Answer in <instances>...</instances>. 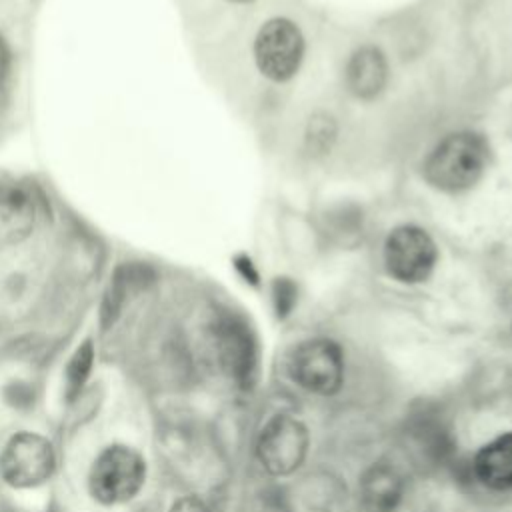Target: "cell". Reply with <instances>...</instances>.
<instances>
[{
	"mask_svg": "<svg viewBox=\"0 0 512 512\" xmlns=\"http://www.w3.org/2000/svg\"><path fill=\"white\" fill-rule=\"evenodd\" d=\"M304 56V36L288 18H270L254 38V62L262 76L272 82L290 80Z\"/></svg>",
	"mask_w": 512,
	"mask_h": 512,
	"instance_id": "5",
	"label": "cell"
},
{
	"mask_svg": "<svg viewBox=\"0 0 512 512\" xmlns=\"http://www.w3.org/2000/svg\"><path fill=\"white\" fill-rule=\"evenodd\" d=\"M490 148L480 134L452 132L444 136L422 164L424 180L448 194L472 188L488 168Z\"/></svg>",
	"mask_w": 512,
	"mask_h": 512,
	"instance_id": "1",
	"label": "cell"
},
{
	"mask_svg": "<svg viewBox=\"0 0 512 512\" xmlns=\"http://www.w3.org/2000/svg\"><path fill=\"white\" fill-rule=\"evenodd\" d=\"M290 376L306 392L334 396L344 384V354L330 338L300 342L290 356Z\"/></svg>",
	"mask_w": 512,
	"mask_h": 512,
	"instance_id": "4",
	"label": "cell"
},
{
	"mask_svg": "<svg viewBox=\"0 0 512 512\" xmlns=\"http://www.w3.org/2000/svg\"><path fill=\"white\" fill-rule=\"evenodd\" d=\"M346 88L360 100L376 98L388 80V62L380 48L362 46L352 52L344 70Z\"/></svg>",
	"mask_w": 512,
	"mask_h": 512,
	"instance_id": "9",
	"label": "cell"
},
{
	"mask_svg": "<svg viewBox=\"0 0 512 512\" xmlns=\"http://www.w3.org/2000/svg\"><path fill=\"white\" fill-rule=\"evenodd\" d=\"M146 274H148V268L138 266V264H122L114 270L110 284L106 288L104 300H102V310H100L104 326H110L118 318V314L124 306V300L128 296V290L134 284L144 282Z\"/></svg>",
	"mask_w": 512,
	"mask_h": 512,
	"instance_id": "13",
	"label": "cell"
},
{
	"mask_svg": "<svg viewBox=\"0 0 512 512\" xmlns=\"http://www.w3.org/2000/svg\"><path fill=\"white\" fill-rule=\"evenodd\" d=\"M168 512H210V510H208V506H206V502H204L202 498L190 494V496L178 498V500L170 506Z\"/></svg>",
	"mask_w": 512,
	"mask_h": 512,
	"instance_id": "17",
	"label": "cell"
},
{
	"mask_svg": "<svg viewBox=\"0 0 512 512\" xmlns=\"http://www.w3.org/2000/svg\"><path fill=\"white\" fill-rule=\"evenodd\" d=\"M472 472L490 490H512V432H504L484 444L472 460Z\"/></svg>",
	"mask_w": 512,
	"mask_h": 512,
	"instance_id": "10",
	"label": "cell"
},
{
	"mask_svg": "<svg viewBox=\"0 0 512 512\" xmlns=\"http://www.w3.org/2000/svg\"><path fill=\"white\" fill-rule=\"evenodd\" d=\"M214 348L222 370L240 386L258 378V342L250 326L236 316H224L214 328Z\"/></svg>",
	"mask_w": 512,
	"mask_h": 512,
	"instance_id": "8",
	"label": "cell"
},
{
	"mask_svg": "<svg viewBox=\"0 0 512 512\" xmlns=\"http://www.w3.org/2000/svg\"><path fill=\"white\" fill-rule=\"evenodd\" d=\"M228 2H234V4H248V2H254V0H228Z\"/></svg>",
	"mask_w": 512,
	"mask_h": 512,
	"instance_id": "19",
	"label": "cell"
},
{
	"mask_svg": "<svg viewBox=\"0 0 512 512\" xmlns=\"http://www.w3.org/2000/svg\"><path fill=\"white\" fill-rule=\"evenodd\" d=\"M404 496V480L390 464L370 466L360 480V498L370 512H394Z\"/></svg>",
	"mask_w": 512,
	"mask_h": 512,
	"instance_id": "11",
	"label": "cell"
},
{
	"mask_svg": "<svg viewBox=\"0 0 512 512\" xmlns=\"http://www.w3.org/2000/svg\"><path fill=\"white\" fill-rule=\"evenodd\" d=\"M92 362H94V348H92V342L86 340L74 350V354L66 366V388H68L70 398H74L82 390L84 382L90 376Z\"/></svg>",
	"mask_w": 512,
	"mask_h": 512,
	"instance_id": "14",
	"label": "cell"
},
{
	"mask_svg": "<svg viewBox=\"0 0 512 512\" xmlns=\"http://www.w3.org/2000/svg\"><path fill=\"white\" fill-rule=\"evenodd\" d=\"M438 260L432 236L414 224L396 226L384 242V264L392 278L404 284L424 282Z\"/></svg>",
	"mask_w": 512,
	"mask_h": 512,
	"instance_id": "7",
	"label": "cell"
},
{
	"mask_svg": "<svg viewBox=\"0 0 512 512\" xmlns=\"http://www.w3.org/2000/svg\"><path fill=\"white\" fill-rule=\"evenodd\" d=\"M54 468V446L38 432H16L0 454V474L14 488L42 486L50 480Z\"/></svg>",
	"mask_w": 512,
	"mask_h": 512,
	"instance_id": "6",
	"label": "cell"
},
{
	"mask_svg": "<svg viewBox=\"0 0 512 512\" xmlns=\"http://www.w3.org/2000/svg\"><path fill=\"white\" fill-rule=\"evenodd\" d=\"M146 482L144 456L126 446L110 444L100 450L88 472V490L104 506H116L132 500Z\"/></svg>",
	"mask_w": 512,
	"mask_h": 512,
	"instance_id": "2",
	"label": "cell"
},
{
	"mask_svg": "<svg viewBox=\"0 0 512 512\" xmlns=\"http://www.w3.org/2000/svg\"><path fill=\"white\" fill-rule=\"evenodd\" d=\"M34 226V202L16 184L0 182V236L20 240Z\"/></svg>",
	"mask_w": 512,
	"mask_h": 512,
	"instance_id": "12",
	"label": "cell"
},
{
	"mask_svg": "<svg viewBox=\"0 0 512 512\" xmlns=\"http://www.w3.org/2000/svg\"><path fill=\"white\" fill-rule=\"evenodd\" d=\"M272 294L278 316H286L296 302V286L288 278H276Z\"/></svg>",
	"mask_w": 512,
	"mask_h": 512,
	"instance_id": "16",
	"label": "cell"
},
{
	"mask_svg": "<svg viewBox=\"0 0 512 512\" xmlns=\"http://www.w3.org/2000/svg\"><path fill=\"white\" fill-rule=\"evenodd\" d=\"M8 64H10V58H8V50L4 46V42L0 40V82L4 80L6 72H8Z\"/></svg>",
	"mask_w": 512,
	"mask_h": 512,
	"instance_id": "18",
	"label": "cell"
},
{
	"mask_svg": "<svg viewBox=\"0 0 512 512\" xmlns=\"http://www.w3.org/2000/svg\"><path fill=\"white\" fill-rule=\"evenodd\" d=\"M310 432L306 424L286 412L274 414L260 430L256 456L260 466L272 476H290L306 460Z\"/></svg>",
	"mask_w": 512,
	"mask_h": 512,
	"instance_id": "3",
	"label": "cell"
},
{
	"mask_svg": "<svg viewBox=\"0 0 512 512\" xmlns=\"http://www.w3.org/2000/svg\"><path fill=\"white\" fill-rule=\"evenodd\" d=\"M336 140V122L332 116L318 112L310 118L306 128V146L314 154H324Z\"/></svg>",
	"mask_w": 512,
	"mask_h": 512,
	"instance_id": "15",
	"label": "cell"
}]
</instances>
